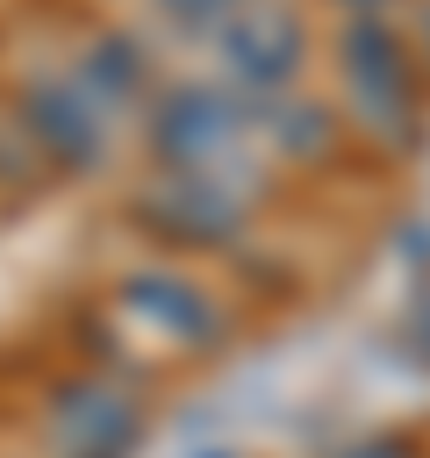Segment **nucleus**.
Listing matches in <instances>:
<instances>
[{
	"label": "nucleus",
	"instance_id": "f257e3e1",
	"mask_svg": "<svg viewBox=\"0 0 430 458\" xmlns=\"http://www.w3.org/2000/svg\"><path fill=\"white\" fill-rule=\"evenodd\" d=\"M337 86L351 122L380 143V150H416L423 136V72L401 50V36L387 21H344L337 29Z\"/></svg>",
	"mask_w": 430,
	"mask_h": 458
},
{
	"label": "nucleus",
	"instance_id": "f03ea898",
	"mask_svg": "<svg viewBox=\"0 0 430 458\" xmlns=\"http://www.w3.org/2000/svg\"><path fill=\"white\" fill-rule=\"evenodd\" d=\"M251 136V100L229 86L179 79L143 107V143L165 172H236V150Z\"/></svg>",
	"mask_w": 430,
	"mask_h": 458
},
{
	"label": "nucleus",
	"instance_id": "7ed1b4c3",
	"mask_svg": "<svg viewBox=\"0 0 430 458\" xmlns=\"http://www.w3.org/2000/svg\"><path fill=\"white\" fill-rule=\"evenodd\" d=\"M14 129L64 172H100L108 165V136H115V100L79 72V64H50L36 79H22L14 100Z\"/></svg>",
	"mask_w": 430,
	"mask_h": 458
},
{
	"label": "nucleus",
	"instance_id": "20e7f679",
	"mask_svg": "<svg viewBox=\"0 0 430 458\" xmlns=\"http://www.w3.org/2000/svg\"><path fill=\"white\" fill-rule=\"evenodd\" d=\"M244 200H251V186L236 172H165L158 165V179L136 193V222H150L172 243L222 250L244 229Z\"/></svg>",
	"mask_w": 430,
	"mask_h": 458
},
{
	"label": "nucleus",
	"instance_id": "39448f33",
	"mask_svg": "<svg viewBox=\"0 0 430 458\" xmlns=\"http://www.w3.org/2000/svg\"><path fill=\"white\" fill-rule=\"evenodd\" d=\"M215 43H222V72H229V86L244 100L287 93L301 79V64H308V21H301L294 0H251Z\"/></svg>",
	"mask_w": 430,
	"mask_h": 458
},
{
	"label": "nucleus",
	"instance_id": "423d86ee",
	"mask_svg": "<svg viewBox=\"0 0 430 458\" xmlns=\"http://www.w3.org/2000/svg\"><path fill=\"white\" fill-rule=\"evenodd\" d=\"M136 429H143V408L129 394L100 386V379H72L50 401V444H57V458H129Z\"/></svg>",
	"mask_w": 430,
	"mask_h": 458
},
{
	"label": "nucleus",
	"instance_id": "0eeeda50",
	"mask_svg": "<svg viewBox=\"0 0 430 458\" xmlns=\"http://www.w3.org/2000/svg\"><path fill=\"white\" fill-rule=\"evenodd\" d=\"M122 301H129L150 329H165V336H179V344H208V336H215V308L201 301V286H186V279H172V272H136V279L122 286Z\"/></svg>",
	"mask_w": 430,
	"mask_h": 458
},
{
	"label": "nucleus",
	"instance_id": "6e6552de",
	"mask_svg": "<svg viewBox=\"0 0 430 458\" xmlns=\"http://www.w3.org/2000/svg\"><path fill=\"white\" fill-rule=\"evenodd\" d=\"M251 129H258L272 150H287V157H330V150H337V114L315 107V100H287V93L251 100Z\"/></svg>",
	"mask_w": 430,
	"mask_h": 458
},
{
	"label": "nucleus",
	"instance_id": "1a4fd4ad",
	"mask_svg": "<svg viewBox=\"0 0 430 458\" xmlns=\"http://www.w3.org/2000/svg\"><path fill=\"white\" fill-rule=\"evenodd\" d=\"M79 72H86L115 107H129V100H143V86H150V43H143L136 29H100V36L79 50Z\"/></svg>",
	"mask_w": 430,
	"mask_h": 458
},
{
	"label": "nucleus",
	"instance_id": "9d476101",
	"mask_svg": "<svg viewBox=\"0 0 430 458\" xmlns=\"http://www.w3.org/2000/svg\"><path fill=\"white\" fill-rule=\"evenodd\" d=\"M150 7H158L172 29H186V36H222L251 0H150Z\"/></svg>",
	"mask_w": 430,
	"mask_h": 458
},
{
	"label": "nucleus",
	"instance_id": "9b49d317",
	"mask_svg": "<svg viewBox=\"0 0 430 458\" xmlns=\"http://www.w3.org/2000/svg\"><path fill=\"white\" fill-rule=\"evenodd\" d=\"M337 458H416L401 437H366V444H351V451H337Z\"/></svg>",
	"mask_w": 430,
	"mask_h": 458
},
{
	"label": "nucleus",
	"instance_id": "f8f14e48",
	"mask_svg": "<svg viewBox=\"0 0 430 458\" xmlns=\"http://www.w3.org/2000/svg\"><path fill=\"white\" fill-rule=\"evenodd\" d=\"M337 7H344V21H387L394 0H337Z\"/></svg>",
	"mask_w": 430,
	"mask_h": 458
},
{
	"label": "nucleus",
	"instance_id": "ddd939ff",
	"mask_svg": "<svg viewBox=\"0 0 430 458\" xmlns=\"http://www.w3.org/2000/svg\"><path fill=\"white\" fill-rule=\"evenodd\" d=\"M416 36H423V57H430V0H423V14H416Z\"/></svg>",
	"mask_w": 430,
	"mask_h": 458
}]
</instances>
